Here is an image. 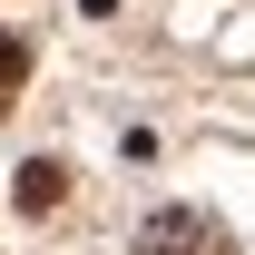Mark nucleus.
<instances>
[{"mask_svg":"<svg viewBox=\"0 0 255 255\" xmlns=\"http://www.w3.org/2000/svg\"><path fill=\"white\" fill-rule=\"evenodd\" d=\"M128 255H236V236H226L206 206H157V216L137 226V246Z\"/></svg>","mask_w":255,"mask_h":255,"instance_id":"nucleus-1","label":"nucleus"},{"mask_svg":"<svg viewBox=\"0 0 255 255\" xmlns=\"http://www.w3.org/2000/svg\"><path fill=\"white\" fill-rule=\"evenodd\" d=\"M59 196H69V167L59 157H30V167H20V216H49Z\"/></svg>","mask_w":255,"mask_h":255,"instance_id":"nucleus-2","label":"nucleus"},{"mask_svg":"<svg viewBox=\"0 0 255 255\" xmlns=\"http://www.w3.org/2000/svg\"><path fill=\"white\" fill-rule=\"evenodd\" d=\"M20 89H30V39H10V30H0V108H10Z\"/></svg>","mask_w":255,"mask_h":255,"instance_id":"nucleus-3","label":"nucleus"}]
</instances>
